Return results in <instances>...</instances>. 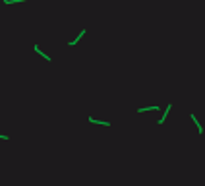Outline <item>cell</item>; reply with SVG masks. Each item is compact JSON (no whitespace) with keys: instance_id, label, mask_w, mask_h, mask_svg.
<instances>
[{"instance_id":"6da1fadb","label":"cell","mask_w":205,"mask_h":186,"mask_svg":"<svg viewBox=\"0 0 205 186\" xmlns=\"http://www.w3.org/2000/svg\"><path fill=\"white\" fill-rule=\"evenodd\" d=\"M85 33H87V29H81L80 33H77V37H76V39H72L70 43H68V47H76V45H77V43H80V41H81V37L85 35Z\"/></svg>"},{"instance_id":"7a4b0ae2","label":"cell","mask_w":205,"mask_h":186,"mask_svg":"<svg viewBox=\"0 0 205 186\" xmlns=\"http://www.w3.org/2000/svg\"><path fill=\"white\" fill-rule=\"evenodd\" d=\"M192 116V120H193V124H196L197 126V132H199V134H203V126L201 124H199V120H197V116L196 114H190Z\"/></svg>"},{"instance_id":"3957f363","label":"cell","mask_w":205,"mask_h":186,"mask_svg":"<svg viewBox=\"0 0 205 186\" xmlns=\"http://www.w3.org/2000/svg\"><path fill=\"white\" fill-rule=\"evenodd\" d=\"M170 109H172V105H169V107L165 109V114L159 118V124H165V120H166V116H169V113H170Z\"/></svg>"},{"instance_id":"277c9868","label":"cell","mask_w":205,"mask_h":186,"mask_svg":"<svg viewBox=\"0 0 205 186\" xmlns=\"http://www.w3.org/2000/svg\"><path fill=\"white\" fill-rule=\"evenodd\" d=\"M87 120L91 122V124H103V126H110V122H104V120H95V118H93V116H89Z\"/></svg>"},{"instance_id":"5b68a950","label":"cell","mask_w":205,"mask_h":186,"mask_svg":"<svg viewBox=\"0 0 205 186\" xmlns=\"http://www.w3.org/2000/svg\"><path fill=\"white\" fill-rule=\"evenodd\" d=\"M35 52H39V54H41V56H43V58H45V60H46V62H50V56H49V54H45V52H43V51H41V47H39V45H35Z\"/></svg>"},{"instance_id":"8992f818","label":"cell","mask_w":205,"mask_h":186,"mask_svg":"<svg viewBox=\"0 0 205 186\" xmlns=\"http://www.w3.org/2000/svg\"><path fill=\"white\" fill-rule=\"evenodd\" d=\"M149 111H159V107H157V105H153V107H143V109H138V113H149Z\"/></svg>"},{"instance_id":"52a82bcc","label":"cell","mask_w":205,"mask_h":186,"mask_svg":"<svg viewBox=\"0 0 205 186\" xmlns=\"http://www.w3.org/2000/svg\"><path fill=\"white\" fill-rule=\"evenodd\" d=\"M15 2H25V0H4V4H15Z\"/></svg>"}]
</instances>
